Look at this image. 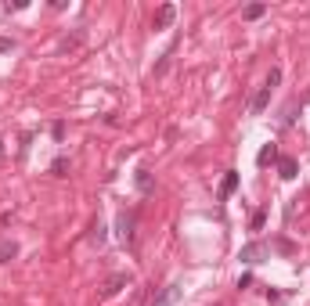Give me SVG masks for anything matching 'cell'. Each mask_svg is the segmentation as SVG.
<instances>
[{"instance_id": "obj_1", "label": "cell", "mask_w": 310, "mask_h": 306, "mask_svg": "<svg viewBox=\"0 0 310 306\" xmlns=\"http://www.w3.org/2000/svg\"><path fill=\"white\" fill-rule=\"evenodd\" d=\"M127 285H130V274H108V278L101 281V292H98V295H101V299H112V295H119Z\"/></svg>"}, {"instance_id": "obj_2", "label": "cell", "mask_w": 310, "mask_h": 306, "mask_svg": "<svg viewBox=\"0 0 310 306\" xmlns=\"http://www.w3.org/2000/svg\"><path fill=\"white\" fill-rule=\"evenodd\" d=\"M263 256H267V245H260V242H249V245H242V252H238L242 263H260Z\"/></svg>"}, {"instance_id": "obj_3", "label": "cell", "mask_w": 310, "mask_h": 306, "mask_svg": "<svg viewBox=\"0 0 310 306\" xmlns=\"http://www.w3.org/2000/svg\"><path fill=\"white\" fill-rule=\"evenodd\" d=\"M173 18H177V8L173 4H163L159 11H155V29H170Z\"/></svg>"}, {"instance_id": "obj_4", "label": "cell", "mask_w": 310, "mask_h": 306, "mask_svg": "<svg viewBox=\"0 0 310 306\" xmlns=\"http://www.w3.org/2000/svg\"><path fill=\"white\" fill-rule=\"evenodd\" d=\"M235 191H238V173H235V169H227L224 180H220V198H231Z\"/></svg>"}, {"instance_id": "obj_5", "label": "cell", "mask_w": 310, "mask_h": 306, "mask_svg": "<svg viewBox=\"0 0 310 306\" xmlns=\"http://www.w3.org/2000/svg\"><path fill=\"white\" fill-rule=\"evenodd\" d=\"M270 94H274L270 87H260V90H256V97H253V105H249V112H253V116H260V112L270 105Z\"/></svg>"}, {"instance_id": "obj_6", "label": "cell", "mask_w": 310, "mask_h": 306, "mask_svg": "<svg viewBox=\"0 0 310 306\" xmlns=\"http://www.w3.org/2000/svg\"><path fill=\"white\" fill-rule=\"evenodd\" d=\"M296 173H299V162H296V159H289V155L278 159V177H282V180H296Z\"/></svg>"}, {"instance_id": "obj_7", "label": "cell", "mask_w": 310, "mask_h": 306, "mask_svg": "<svg viewBox=\"0 0 310 306\" xmlns=\"http://www.w3.org/2000/svg\"><path fill=\"white\" fill-rule=\"evenodd\" d=\"M177 299H180V285H166V288H163V295L155 299L151 306H173Z\"/></svg>"}, {"instance_id": "obj_8", "label": "cell", "mask_w": 310, "mask_h": 306, "mask_svg": "<svg viewBox=\"0 0 310 306\" xmlns=\"http://www.w3.org/2000/svg\"><path fill=\"white\" fill-rule=\"evenodd\" d=\"M256 162H260V166L278 162V148H274V144H263V148H260V155H256Z\"/></svg>"}, {"instance_id": "obj_9", "label": "cell", "mask_w": 310, "mask_h": 306, "mask_svg": "<svg viewBox=\"0 0 310 306\" xmlns=\"http://www.w3.org/2000/svg\"><path fill=\"white\" fill-rule=\"evenodd\" d=\"M15 256H18V245L11 238H4V242H0V263H11Z\"/></svg>"}, {"instance_id": "obj_10", "label": "cell", "mask_w": 310, "mask_h": 306, "mask_svg": "<svg viewBox=\"0 0 310 306\" xmlns=\"http://www.w3.org/2000/svg\"><path fill=\"white\" fill-rule=\"evenodd\" d=\"M119 234L130 242L134 238V213H119Z\"/></svg>"}, {"instance_id": "obj_11", "label": "cell", "mask_w": 310, "mask_h": 306, "mask_svg": "<svg viewBox=\"0 0 310 306\" xmlns=\"http://www.w3.org/2000/svg\"><path fill=\"white\" fill-rule=\"evenodd\" d=\"M263 15H267V4H249V8L242 11L245 22H256V18H263Z\"/></svg>"}, {"instance_id": "obj_12", "label": "cell", "mask_w": 310, "mask_h": 306, "mask_svg": "<svg viewBox=\"0 0 310 306\" xmlns=\"http://www.w3.org/2000/svg\"><path fill=\"white\" fill-rule=\"evenodd\" d=\"M263 223H267V213H263V209H256V213H253V220H249V227H253V231H260Z\"/></svg>"}, {"instance_id": "obj_13", "label": "cell", "mask_w": 310, "mask_h": 306, "mask_svg": "<svg viewBox=\"0 0 310 306\" xmlns=\"http://www.w3.org/2000/svg\"><path fill=\"white\" fill-rule=\"evenodd\" d=\"M278 83H282V69H270V76H267V83H263V87H270V90H274Z\"/></svg>"}, {"instance_id": "obj_14", "label": "cell", "mask_w": 310, "mask_h": 306, "mask_svg": "<svg viewBox=\"0 0 310 306\" xmlns=\"http://www.w3.org/2000/svg\"><path fill=\"white\" fill-rule=\"evenodd\" d=\"M65 169H69V159H54L51 173H54V177H65Z\"/></svg>"}, {"instance_id": "obj_15", "label": "cell", "mask_w": 310, "mask_h": 306, "mask_svg": "<svg viewBox=\"0 0 310 306\" xmlns=\"http://www.w3.org/2000/svg\"><path fill=\"white\" fill-rule=\"evenodd\" d=\"M90 242H98V245L105 242V223H101V220L94 223V234H90Z\"/></svg>"}, {"instance_id": "obj_16", "label": "cell", "mask_w": 310, "mask_h": 306, "mask_svg": "<svg viewBox=\"0 0 310 306\" xmlns=\"http://www.w3.org/2000/svg\"><path fill=\"white\" fill-rule=\"evenodd\" d=\"M137 187H141V191H151V177H148V173H144V169H141V173H137Z\"/></svg>"}, {"instance_id": "obj_17", "label": "cell", "mask_w": 310, "mask_h": 306, "mask_svg": "<svg viewBox=\"0 0 310 306\" xmlns=\"http://www.w3.org/2000/svg\"><path fill=\"white\" fill-rule=\"evenodd\" d=\"M8 51H15V40H8V36H0V54H8Z\"/></svg>"}, {"instance_id": "obj_18", "label": "cell", "mask_w": 310, "mask_h": 306, "mask_svg": "<svg viewBox=\"0 0 310 306\" xmlns=\"http://www.w3.org/2000/svg\"><path fill=\"white\" fill-rule=\"evenodd\" d=\"M0 155H4V141H0Z\"/></svg>"}]
</instances>
